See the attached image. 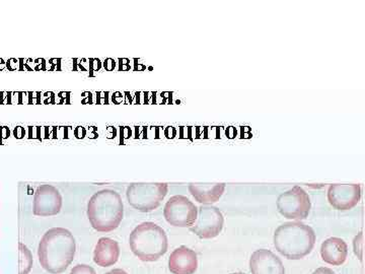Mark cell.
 Returning a JSON list of instances; mask_svg holds the SVG:
<instances>
[{
    "mask_svg": "<svg viewBox=\"0 0 365 274\" xmlns=\"http://www.w3.org/2000/svg\"><path fill=\"white\" fill-rule=\"evenodd\" d=\"M76 252V239L64 228H50L38 247L41 266L51 274L63 273L74 260Z\"/></svg>",
    "mask_w": 365,
    "mask_h": 274,
    "instance_id": "1",
    "label": "cell"
},
{
    "mask_svg": "<svg viewBox=\"0 0 365 274\" xmlns=\"http://www.w3.org/2000/svg\"><path fill=\"white\" fill-rule=\"evenodd\" d=\"M274 246L285 258L299 260L314 249L316 234L309 225L300 222L283 223L274 233Z\"/></svg>",
    "mask_w": 365,
    "mask_h": 274,
    "instance_id": "2",
    "label": "cell"
},
{
    "mask_svg": "<svg viewBox=\"0 0 365 274\" xmlns=\"http://www.w3.org/2000/svg\"><path fill=\"white\" fill-rule=\"evenodd\" d=\"M123 201L114 190H101L88 201V220L98 232L109 233L116 230L123 220Z\"/></svg>",
    "mask_w": 365,
    "mask_h": 274,
    "instance_id": "3",
    "label": "cell"
},
{
    "mask_svg": "<svg viewBox=\"0 0 365 274\" xmlns=\"http://www.w3.org/2000/svg\"><path fill=\"white\" fill-rule=\"evenodd\" d=\"M129 244L132 253L144 262L158 261L167 253L169 247L165 230L150 222L140 223L132 230Z\"/></svg>",
    "mask_w": 365,
    "mask_h": 274,
    "instance_id": "4",
    "label": "cell"
},
{
    "mask_svg": "<svg viewBox=\"0 0 365 274\" xmlns=\"http://www.w3.org/2000/svg\"><path fill=\"white\" fill-rule=\"evenodd\" d=\"M168 190L167 183H133L127 188V201L137 210L150 213L160 206Z\"/></svg>",
    "mask_w": 365,
    "mask_h": 274,
    "instance_id": "5",
    "label": "cell"
},
{
    "mask_svg": "<svg viewBox=\"0 0 365 274\" xmlns=\"http://www.w3.org/2000/svg\"><path fill=\"white\" fill-rule=\"evenodd\" d=\"M276 206L281 215L295 220H306L312 208L309 194L300 186L280 194Z\"/></svg>",
    "mask_w": 365,
    "mask_h": 274,
    "instance_id": "6",
    "label": "cell"
},
{
    "mask_svg": "<svg viewBox=\"0 0 365 274\" xmlns=\"http://www.w3.org/2000/svg\"><path fill=\"white\" fill-rule=\"evenodd\" d=\"M163 215L173 227L191 228L198 216V208L188 197L175 196L165 203Z\"/></svg>",
    "mask_w": 365,
    "mask_h": 274,
    "instance_id": "7",
    "label": "cell"
},
{
    "mask_svg": "<svg viewBox=\"0 0 365 274\" xmlns=\"http://www.w3.org/2000/svg\"><path fill=\"white\" fill-rule=\"evenodd\" d=\"M223 223L225 218L220 209L212 206H202L198 208L196 222L190 230L201 239H213L222 233Z\"/></svg>",
    "mask_w": 365,
    "mask_h": 274,
    "instance_id": "8",
    "label": "cell"
},
{
    "mask_svg": "<svg viewBox=\"0 0 365 274\" xmlns=\"http://www.w3.org/2000/svg\"><path fill=\"white\" fill-rule=\"evenodd\" d=\"M62 208V196L52 185H41L34 197V215L52 216L58 215Z\"/></svg>",
    "mask_w": 365,
    "mask_h": 274,
    "instance_id": "9",
    "label": "cell"
},
{
    "mask_svg": "<svg viewBox=\"0 0 365 274\" xmlns=\"http://www.w3.org/2000/svg\"><path fill=\"white\" fill-rule=\"evenodd\" d=\"M361 198L359 184H333L328 189L329 203L337 210H349L359 204Z\"/></svg>",
    "mask_w": 365,
    "mask_h": 274,
    "instance_id": "10",
    "label": "cell"
},
{
    "mask_svg": "<svg viewBox=\"0 0 365 274\" xmlns=\"http://www.w3.org/2000/svg\"><path fill=\"white\" fill-rule=\"evenodd\" d=\"M250 269L252 274H285L284 265L279 257L266 249L257 250L252 254Z\"/></svg>",
    "mask_w": 365,
    "mask_h": 274,
    "instance_id": "11",
    "label": "cell"
},
{
    "mask_svg": "<svg viewBox=\"0 0 365 274\" xmlns=\"http://www.w3.org/2000/svg\"><path fill=\"white\" fill-rule=\"evenodd\" d=\"M198 268V258L193 250L181 246L170 254L169 269L173 274H194Z\"/></svg>",
    "mask_w": 365,
    "mask_h": 274,
    "instance_id": "12",
    "label": "cell"
},
{
    "mask_svg": "<svg viewBox=\"0 0 365 274\" xmlns=\"http://www.w3.org/2000/svg\"><path fill=\"white\" fill-rule=\"evenodd\" d=\"M188 189L197 203L211 206L217 203L225 193V183H191Z\"/></svg>",
    "mask_w": 365,
    "mask_h": 274,
    "instance_id": "13",
    "label": "cell"
},
{
    "mask_svg": "<svg viewBox=\"0 0 365 274\" xmlns=\"http://www.w3.org/2000/svg\"><path fill=\"white\" fill-rule=\"evenodd\" d=\"M120 256L119 244L110 238H101L93 251V261L101 268H110L117 263Z\"/></svg>",
    "mask_w": 365,
    "mask_h": 274,
    "instance_id": "14",
    "label": "cell"
},
{
    "mask_svg": "<svg viewBox=\"0 0 365 274\" xmlns=\"http://www.w3.org/2000/svg\"><path fill=\"white\" fill-rule=\"evenodd\" d=\"M322 259L333 266H340L348 256L347 244L340 238H330L323 242L321 246Z\"/></svg>",
    "mask_w": 365,
    "mask_h": 274,
    "instance_id": "15",
    "label": "cell"
},
{
    "mask_svg": "<svg viewBox=\"0 0 365 274\" xmlns=\"http://www.w3.org/2000/svg\"><path fill=\"white\" fill-rule=\"evenodd\" d=\"M19 274H29L33 268V256L23 243L19 244Z\"/></svg>",
    "mask_w": 365,
    "mask_h": 274,
    "instance_id": "16",
    "label": "cell"
},
{
    "mask_svg": "<svg viewBox=\"0 0 365 274\" xmlns=\"http://www.w3.org/2000/svg\"><path fill=\"white\" fill-rule=\"evenodd\" d=\"M353 247H354V253L357 258L362 261V258H364V233L360 232L355 237L354 241H353Z\"/></svg>",
    "mask_w": 365,
    "mask_h": 274,
    "instance_id": "17",
    "label": "cell"
},
{
    "mask_svg": "<svg viewBox=\"0 0 365 274\" xmlns=\"http://www.w3.org/2000/svg\"><path fill=\"white\" fill-rule=\"evenodd\" d=\"M71 274H97L95 269L86 264H78L72 268Z\"/></svg>",
    "mask_w": 365,
    "mask_h": 274,
    "instance_id": "18",
    "label": "cell"
},
{
    "mask_svg": "<svg viewBox=\"0 0 365 274\" xmlns=\"http://www.w3.org/2000/svg\"><path fill=\"white\" fill-rule=\"evenodd\" d=\"M26 136V131L25 128H23V127L18 126L14 128V136L16 137V138L21 139L24 138Z\"/></svg>",
    "mask_w": 365,
    "mask_h": 274,
    "instance_id": "19",
    "label": "cell"
},
{
    "mask_svg": "<svg viewBox=\"0 0 365 274\" xmlns=\"http://www.w3.org/2000/svg\"><path fill=\"white\" fill-rule=\"evenodd\" d=\"M9 134H11V131L7 127H0V143L4 139L9 138Z\"/></svg>",
    "mask_w": 365,
    "mask_h": 274,
    "instance_id": "20",
    "label": "cell"
},
{
    "mask_svg": "<svg viewBox=\"0 0 365 274\" xmlns=\"http://www.w3.org/2000/svg\"><path fill=\"white\" fill-rule=\"evenodd\" d=\"M101 68V61L98 59L90 60V69L91 71H98Z\"/></svg>",
    "mask_w": 365,
    "mask_h": 274,
    "instance_id": "21",
    "label": "cell"
},
{
    "mask_svg": "<svg viewBox=\"0 0 365 274\" xmlns=\"http://www.w3.org/2000/svg\"><path fill=\"white\" fill-rule=\"evenodd\" d=\"M115 66H116V62H115L114 60H113L112 59H108L107 60H106L104 64L106 71H114Z\"/></svg>",
    "mask_w": 365,
    "mask_h": 274,
    "instance_id": "22",
    "label": "cell"
},
{
    "mask_svg": "<svg viewBox=\"0 0 365 274\" xmlns=\"http://www.w3.org/2000/svg\"><path fill=\"white\" fill-rule=\"evenodd\" d=\"M86 131L83 127H76V131H74V136H76V138H83L86 136Z\"/></svg>",
    "mask_w": 365,
    "mask_h": 274,
    "instance_id": "23",
    "label": "cell"
},
{
    "mask_svg": "<svg viewBox=\"0 0 365 274\" xmlns=\"http://www.w3.org/2000/svg\"><path fill=\"white\" fill-rule=\"evenodd\" d=\"M312 274H336L332 269L328 268H319Z\"/></svg>",
    "mask_w": 365,
    "mask_h": 274,
    "instance_id": "24",
    "label": "cell"
},
{
    "mask_svg": "<svg viewBox=\"0 0 365 274\" xmlns=\"http://www.w3.org/2000/svg\"><path fill=\"white\" fill-rule=\"evenodd\" d=\"M13 62L14 64H11V60H9V61L6 62V66L9 71H16V69L18 68L19 60L13 59Z\"/></svg>",
    "mask_w": 365,
    "mask_h": 274,
    "instance_id": "25",
    "label": "cell"
},
{
    "mask_svg": "<svg viewBox=\"0 0 365 274\" xmlns=\"http://www.w3.org/2000/svg\"><path fill=\"white\" fill-rule=\"evenodd\" d=\"M106 274H128L126 273V271L123 270V269H113V270L109 271V273H107Z\"/></svg>",
    "mask_w": 365,
    "mask_h": 274,
    "instance_id": "26",
    "label": "cell"
},
{
    "mask_svg": "<svg viewBox=\"0 0 365 274\" xmlns=\"http://www.w3.org/2000/svg\"><path fill=\"white\" fill-rule=\"evenodd\" d=\"M232 274H246V273H232Z\"/></svg>",
    "mask_w": 365,
    "mask_h": 274,
    "instance_id": "27",
    "label": "cell"
}]
</instances>
